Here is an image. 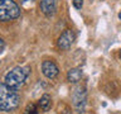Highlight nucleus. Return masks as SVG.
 <instances>
[{"instance_id": "nucleus-2", "label": "nucleus", "mask_w": 121, "mask_h": 114, "mask_svg": "<svg viewBox=\"0 0 121 114\" xmlns=\"http://www.w3.org/2000/svg\"><path fill=\"white\" fill-rule=\"evenodd\" d=\"M30 74V67L25 66V67H20V66H17L6 74L5 76V85L8 87L13 90H18L24 85L26 77L29 76Z\"/></svg>"}, {"instance_id": "nucleus-7", "label": "nucleus", "mask_w": 121, "mask_h": 114, "mask_svg": "<svg viewBox=\"0 0 121 114\" xmlns=\"http://www.w3.org/2000/svg\"><path fill=\"white\" fill-rule=\"evenodd\" d=\"M42 72H43V75L47 79L53 80V79H56L57 76H58L59 68L53 61L47 60V61H44V62L42 63Z\"/></svg>"}, {"instance_id": "nucleus-5", "label": "nucleus", "mask_w": 121, "mask_h": 114, "mask_svg": "<svg viewBox=\"0 0 121 114\" xmlns=\"http://www.w3.org/2000/svg\"><path fill=\"white\" fill-rule=\"evenodd\" d=\"M73 42H74V33L72 32L71 29H66L59 36L58 41H57V44H58V47L60 49L67 51V49L71 48V46L73 44Z\"/></svg>"}, {"instance_id": "nucleus-6", "label": "nucleus", "mask_w": 121, "mask_h": 114, "mask_svg": "<svg viewBox=\"0 0 121 114\" xmlns=\"http://www.w3.org/2000/svg\"><path fill=\"white\" fill-rule=\"evenodd\" d=\"M60 0H40V11L45 17H52L57 13Z\"/></svg>"}, {"instance_id": "nucleus-4", "label": "nucleus", "mask_w": 121, "mask_h": 114, "mask_svg": "<svg viewBox=\"0 0 121 114\" xmlns=\"http://www.w3.org/2000/svg\"><path fill=\"white\" fill-rule=\"evenodd\" d=\"M72 103H73V106L79 114L85 112L86 103H87V90H86L85 86L79 85L73 90V94H72Z\"/></svg>"}, {"instance_id": "nucleus-15", "label": "nucleus", "mask_w": 121, "mask_h": 114, "mask_svg": "<svg viewBox=\"0 0 121 114\" xmlns=\"http://www.w3.org/2000/svg\"><path fill=\"white\" fill-rule=\"evenodd\" d=\"M120 56H121V52H120Z\"/></svg>"}, {"instance_id": "nucleus-8", "label": "nucleus", "mask_w": 121, "mask_h": 114, "mask_svg": "<svg viewBox=\"0 0 121 114\" xmlns=\"http://www.w3.org/2000/svg\"><path fill=\"white\" fill-rule=\"evenodd\" d=\"M81 79H82V70L81 68H71V70L67 72V80L69 82L76 84Z\"/></svg>"}, {"instance_id": "nucleus-1", "label": "nucleus", "mask_w": 121, "mask_h": 114, "mask_svg": "<svg viewBox=\"0 0 121 114\" xmlns=\"http://www.w3.org/2000/svg\"><path fill=\"white\" fill-rule=\"evenodd\" d=\"M20 96L17 90L8 87L5 84H0V110L13 112L19 106Z\"/></svg>"}, {"instance_id": "nucleus-14", "label": "nucleus", "mask_w": 121, "mask_h": 114, "mask_svg": "<svg viewBox=\"0 0 121 114\" xmlns=\"http://www.w3.org/2000/svg\"><path fill=\"white\" fill-rule=\"evenodd\" d=\"M119 18L121 19V11H120V13H119Z\"/></svg>"}, {"instance_id": "nucleus-12", "label": "nucleus", "mask_w": 121, "mask_h": 114, "mask_svg": "<svg viewBox=\"0 0 121 114\" xmlns=\"http://www.w3.org/2000/svg\"><path fill=\"white\" fill-rule=\"evenodd\" d=\"M4 48H5V42H4L3 38H0V53L4 51Z\"/></svg>"}, {"instance_id": "nucleus-9", "label": "nucleus", "mask_w": 121, "mask_h": 114, "mask_svg": "<svg viewBox=\"0 0 121 114\" xmlns=\"http://www.w3.org/2000/svg\"><path fill=\"white\" fill-rule=\"evenodd\" d=\"M39 106H40V109L43 110V112H48V110L51 109V106H52L51 95L44 94L43 96L40 98V100H39Z\"/></svg>"}, {"instance_id": "nucleus-3", "label": "nucleus", "mask_w": 121, "mask_h": 114, "mask_svg": "<svg viewBox=\"0 0 121 114\" xmlns=\"http://www.w3.org/2000/svg\"><path fill=\"white\" fill-rule=\"evenodd\" d=\"M20 15V8L14 0H0V22H10Z\"/></svg>"}, {"instance_id": "nucleus-11", "label": "nucleus", "mask_w": 121, "mask_h": 114, "mask_svg": "<svg viewBox=\"0 0 121 114\" xmlns=\"http://www.w3.org/2000/svg\"><path fill=\"white\" fill-rule=\"evenodd\" d=\"M73 6L76 9H81L83 6V0H73Z\"/></svg>"}, {"instance_id": "nucleus-10", "label": "nucleus", "mask_w": 121, "mask_h": 114, "mask_svg": "<svg viewBox=\"0 0 121 114\" xmlns=\"http://www.w3.org/2000/svg\"><path fill=\"white\" fill-rule=\"evenodd\" d=\"M24 114H38V109L34 104H28L24 110Z\"/></svg>"}, {"instance_id": "nucleus-13", "label": "nucleus", "mask_w": 121, "mask_h": 114, "mask_svg": "<svg viewBox=\"0 0 121 114\" xmlns=\"http://www.w3.org/2000/svg\"><path fill=\"white\" fill-rule=\"evenodd\" d=\"M23 3H26V1H33V0H22Z\"/></svg>"}]
</instances>
